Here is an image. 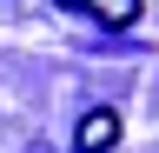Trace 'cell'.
Segmentation results:
<instances>
[{
	"instance_id": "2",
	"label": "cell",
	"mask_w": 159,
	"mask_h": 153,
	"mask_svg": "<svg viewBox=\"0 0 159 153\" xmlns=\"http://www.w3.org/2000/svg\"><path fill=\"white\" fill-rule=\"evenodd\" d=\"M66 7L93 13L99 27H133V20H139V0H66Z\"/></svg>"
},
{
	"instance_id": "1",
	"label": "cell",
	"mask_w": 159,
	"mask_h": 153,
	"mask_svg": "<svg viewBox=\"0 0 159 153\" xmlns=\"http://www.w3.org/2000/svg\"><path fill=\"white\" fill-rule=\"evenodd\" d=\"M113 140H119V113H113V107H93L86 120H80V133H73L80 153H106Z\"/></svg>"
}]
</instances>
